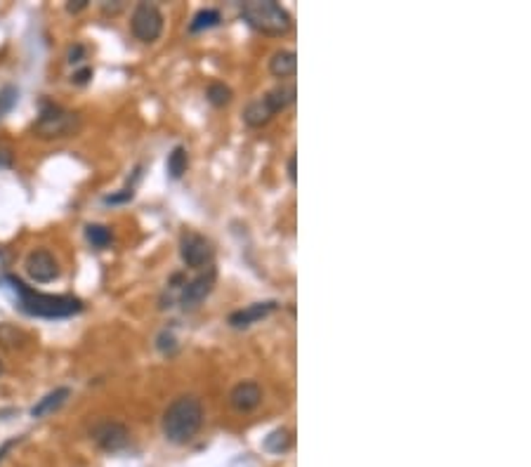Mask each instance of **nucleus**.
<instances>
[{"label": "nucleus", "mask_w": 531, "mask_h": 467, "mask_svg": "<svg viewBox=\"0 0 531 467\" xmlns=\"http://www.w3.org/2000/svg\"><path fill=\"white\" fill-rule=\"evenodd\" d=\"M130 31L142 43H156L163 34V12L152 3H137L130 17Z\"/></svg>", "instance_id": "obj_5"}, {"label": "nucleus", "mask_w": 531, "mask_h": 467, "mask_svg": "<svg viewBox=\"0 0 531 467\" xmlns=\"http://www.w3.org/2000/svg\"><path fill=\"white\" fill-rule=\"evenodd\" d=\"M297 71V57L293 50H279L269 60V74L276 78H290Z\"/></svg>", "instance_id": "obj_14"}, {"label": "nucleus", "mask_w": 531, "mask_h": 467, "mask_svg": "<svg viewBox=\"0 0 531 467\" xmlns=\"http://www.w3.org/2000/svg\"><path fill=\"white\" fill-rule=\"evenodd\" d=\"M83 57H86V45H81V43H76L74 48L69 50V64H81L83 62Z\"/></svg>", "instance_id": "obj_26"}, {"label": "nucleus", "mask_w": 531, "mask_h": 467, "mask_svg": "<svg viewBox=\"0 0 531 467\" xmlns=\"http://www.w3.org/2000/svg\"><path fill=\"white\" fill-rule=\"evenodd\" d=\"M288 177H290V182H295V154L288 158Z\"/></svg>", "instance_id": "obj_30"}, {"label": "nucleus", "mask_w": 531, "mask_h": 467, "mask_svg": "<svg viewBox=\"0 0 531 467\" xmlns=\"http://www.w3.org/2000/svg\"><path fill=\"white\" fill-rule=\"evenodd\" d=\"M90 78H93V69H90V67H83V69L76 71L74 76H71V83H76V86H86Z\"/></svg>", "instance_id": "obj_25"}, {"label": "nucleus", "mask_w": 531, "mask_h": 467, "mask_svg": "<svg viewBox=\"0 0 531 467\" xmlns=\"http://www.w3.org/2000/svg\"><path fill=\"white\" fill-rule=\"evenodd\" d=\"M276 307H279V302H274V300L248 304L246 309H238V311H234V314H229V326L231 328H248V326H253V323L267 319L271 311H276Z\"/></svg>", "instance_id": "obj_11"}, {"label": "nucleus", "mask_w": 531, "mask_h": 467, "mask_svg": "<svg viewBox=\"0 0 531 467\" xmlns=\"http://www.w3.org/2000/svg\"><path fill=\"white\" fill-rule=\"evenodd\" d=\"M0 375H3V363H0Z\"/></svg>", "instance_id": "obj_31"}, {"label": "nucleus", "mask_w": 531, "mask_h": 467, "mask_svg": "<svg viewBox=\"0 0 531 467\" xmlns=\"http://www.w3.org/2000/svg\"><path fill=\"white\" fill-rule=\"evenodd\" d=\"M79 128V119L76 114L62 109L60 104L53 102H41V114L34 126V133L43 140H55V137H67V135L76 133Z\"/></svg>", "instance_id": "obj_4"}, {"label": "nucleus", "mask_w": 531, "mask_h": 467, "mask_svg": "<svg viewBox=\"0 0 531 467\" xmlns=\"http://www.w3.org/2000/svg\"><path fill=\"white\" fill-rule=\"evenodd\" d=\"M187 163H189V158H187V149L175 147L173 151L168 154V175H170L173 180H180L187 172Z\"/></svg>", "instance_id": "obj_16"}, {"label": "nucleus", "mask_w": 531, "mask_h": 467, "mask_svg": "<svg viewBox=\"0 0 531 467\" xmlns=\"http://www.w3.org/2000/svg\"><path fill=\"white\" fill-rule=\"evenodd\" d=\"M90 437L95 439V444L100 446L102 451L116 453L121 449H126L128 441H130V432L123 423H116V420H105V423L95 425Z\"/></svg>", "instance_id": "obj_7"}, {"label": "nucleus", "mask_w": 531, "mask_h": 467, "mask_svg": "<svg viewBox=\"0 0 531 467\" xmlns=\"http://www.w3.org/2000/svg\"><path fill=\"white\" fill-rule=\"evenodd\" d=\"M180 255L187 267L203 269L210 267L213 257H215V248L206 236H201L199 231H184L180 236Z\"/></svg>", "instance_id": "obj_6"}, {"label": "nucleus", "mask_w": 531, "mask_h": 467, "mask_svg": "<svg viewBox=\"0 0 531 467\" xmlns=\"http://www.w3.org/2000/svg\"><path fill=\"white\" fill-rule=\"evenodd\" d=\"M206 97H208V102L213 104V107H224L227 102L231 100V90L224 86V83H210L208 90H206Z\"/></svg>", "instance_id": "obj_20"}, {"label": "nucleus", "mask_w": 531, "mask_h": 467, "mask_svg": "<svg viewBox=\"0 0 531 467\" xmlns=\"http://www.w3.org/2000/svg\"><path fill=\"white\" fill-rule=\"evenodd\" d=\"M262 100L269 107L271 114H279V111H283V109L290 107V104L295 102V86H293V83H281L279 88L269 90V93L264 95Z\"/></svg>", "instance_id": "obj_13"}, {"label": "nucleus", "mask_w": 531, "mask_h": 467, "mask_svg": "<svg viewBox=\"0 0 531 467\" xmlns=\"http://www.w3.org/2000/svg\"><path fill=\"white\" fill-rule=\"evenodd\" d=\"M0 285L15 295V307H19L29 316H41V319H67V316L81 314L83 300L74 295H50L38 293L31 285H27L22 278L3 274Z\"/></svg>", "instance_id": "obj_1"}, {"label": "nucleus", "mask_w": 531, "mask_h": 467, "mask_svg": "<svg viewBox=\"0 0 531 467\" xmlns=\"http://www.w3.org/2000/svg\"><path fill=\"white\" fill-rule=\"evenodd\" d=\"M86 238L95 245V248H107V245H112V241H114V234L105 224H88Z\"/></svg>", "instance_id": "obj_18"}, {"label": "nucleus", "mask_w": 531, "mask_h": 467, "mask_svg": "<svg viewBox=\"0 0 531 467\" xmlns=\"http://www.w3.org/2000/svg\"><path fill=\"white\" fill-rule=\"evenodd\" d=\"M17 100H19V90L15 86H5L0 90V119H5V116L15 109Z\"/></svg>", "instance_id": "obj_21"}, {"label": "nucleus", "mask_w": 531, "mask_h": 467, "mask_svg": "<svg viewBox=\"0 0 531 467\" xmlns=\"http://www.w3.org/2000/svg\"><path fill=\"white\" fill-rule=\"evenodd\" d=\"M271 116L274 114L269 111V107L264 104V100L260 97V100L250 102L248 107H246L243 121H246V126H250V128H260V126H264V123L271 121Z\"/></svg>", "instance_id": "obj_15"}, {"label": "nucleus", "mask_w": 531, "mask_h": 467, "mask_svg": "<svg viewBox=\"0 0 531 467\" xmlns=\"http://www.w3.org/2000/svg\"><path fill=\"white\" fill-rule=\"evenodd\" d=\"M19 441H22V437H12V439H8V441H5L3 446H0V463H3V460H5V456H8V453H10L12 449H15V446L19 444Z\"/></svg>", "instance_id": "obj_27"}, {"label": "nucleus", "mask_w": 531, "mask_h": 467, "mask_svg": "<svg viewBox=\"0 0 531 467\" xmlns=\"http://www.w3.org/2000/svg\"><path fill=\"white\" fill-rule=\"evenodd\" d=\"M156 347L161 349V352H173L175 349V337L168 333V330H163V333L159 335V340H156Z\"/></svg>", "instance_id": "obj_23"}, {"label": "nucleus", "mask_w": 531, "mask_h": 467, "mask_svg": "<svg viewBox=\"0 0 531 467\" xmlns=\"http://www.w3.org/2000/svg\"><path fill=\"white\" fill-rule=\"evenodd\" d=\"M290 444H293V437H290L288 430H274L269 434V437H264V451L269 453H286L290 449Z\"/></svg>", "instance_id": "obj_17"}, {"label": "nucleus", "mask_w": 531, "mask_h": 467, "mask_svg": "<svg viewBox=\"0 0 531 467\" xmlns=\"http://www.w3.org/2000/svg\"><path fill=\"white\" fill-rule=\"evenodd\" d=\"M203 425V406L201 399L194 394L177 397L163 413V434L170 444H187L196 437V432Z\"/></svg>", "instance_id": "obj_2"}, {"label": "nucleus", "mask_w": 531, "mask_h": 467, "mask_svg": "<svg viewBox=\"0 0 531 467\" xmlns=\"http://www.w3.org/2000/svg\"><path fill=\"white\" fill-rule=\"evenodd\" d=\"M24 267H27V274L34 278L36 283H50L55 281L57 276H60V264H57L55 255L50 250H31L27 255V262H24Z\"/></svg>", "instance_id": "obj_9"}, {"label": "nucleus", "mask_w": 531, "mask_h": 467, "mask_svg": "<svg viewBox=\"0 0 531 467\" xmlns=\"http://www.w3.org/2000/svg\"><path fill=\"white\" fill-rule=\"evenodd\" d=\"M69 397H71L69 387H55L53 392H48L43 399H38V404L31 408V415H34V418H45V415L60 411V408L67 404Z\"/></svg>", "instance_id": "obj_12"}, {"label": "nucleus", "mask_w": 531, "mask_h": 467, "mask_svg": "<svg viewBox=\"0 0 531 467\" xmlns=\"http://www.w3.org/2000/svg\"><path fill=\"white\" fill-rule=\"evenodd\" d=\"M133 196H135L133 189H123L121 194H112V196H105V203H112V205H116V203H126V201H130Z\"/></svg>", "instance_id": "obj_24"}, {"label": "nucleus", "mask_w": 531, "mask_h": 467, "mask_svg": "<svg viewBox=\"0 0 531 467\" xmlns=\"http://www.w3.org/2000/svg\"><path fill=\"white\" fill-rule=\"evenodd\" d=\"M241 17L255 31L267 36H283L290 31V15L274 0H248L241 3Z\"/></svg>", "instance_id": "obj_3"}, {"label": "nucleus", "mask_w": 531, "mask_h": 467, "mask_svg": "<svg viewBox=\"0 0 531 467\" xmlns=\"http://www.w3.org/2000/svg\"><path fill=\"white\" fill-rule=\"evenodd\" d=\"M215 281H217V269L213 267H206V271H201L196 278H191V281L184 283V290L182 295H180V302H182V307H196L199 302H203L206 297L213 293V288H215Z\"/></svg>", "instance_id": "obj_8"}, {"label": "nucleus", "mask_w": 531, "mask_h": 467, "mask_svg": "<svg viewBox=\"0 0 531 467\" xmlns=\"http://www.w3.org/2000/svg\"><path fill=\"white\" fill-rule=\"evenodd\" d=\"M260 401H262V389H260L257 382H253V380L238 382V385L229 392V404L238 413L255 411V408L260 406Z\"/></svg>", "instance_id": "obj_10"}, {"label": "nucleus", "mask_w": 531, "mask_h": 467, "mask_svg": "<svg viewBox=\"0 0 531 467\" xmlns=\"http://www.w3.org/2000/svg\"><path fill=\"white\" fill-rule=\"evenodd\" d=\"M217 24H220V12L208 8V10H201V12H196V15H194L191 24H189V31H191V34H199V31L213 29V26H217Z\"/></svg>", "instance_id": "obj_19"}, {"label": "nucleus", "mask_w": 531, "mask_h": 467, "mask_svg": "<svg viewBox=\"0 0 531 467\" xmlns=\"http://www.w3.org/2000/svg\"><path fill=\"white\" fill-rule=\"evenodd\" d=\"M86 8H88V0H71V3H67V10L71 12V15H76V12H81Z\"/></svg>", "instance_id": "obj_29"}, {"label": "nucleus", "mask_w": 531, "mask_h": 467, "mask_svg": "<svg viewBox=\"0 0 531 467\" xmlns=\"http://www.w3.org/2000/svg\"><path fill=\"white\" fill-rule=\"evenodd\" d=\"M12 165V151L10 147H0V168H10Z\"/></svg>", "instance_id": "obj_28"}, {"label": "nucleus", "mask_w": 531, "mask_h": 467, "mask_svg": "<svg viewBox=\"0 0 531 467\" xmlns=\"http://www.w3.org/2000/svg\"><path fill=\"white\" fill-rule=\"evenodd\" d=\"M22 340H24L22 330H17L15 326H8V323H3V326H0V345H5V347H17Z\"/></svg>", "instance_id": "obj_22"}]
</instances>
